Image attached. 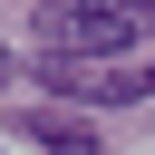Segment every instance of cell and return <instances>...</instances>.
<instances>
[{"label":"cell","instance_id":"obj_1","mask_svg":"<svg viewBox=\"0 0 155 155\" xmlns=\"http://www.w3.org/2000/svg\"><path fill=\"white\" fill-rule=\"evenodd\" d=\"M155 29V0H48L39 10V58H116Z\"/></svg>","mask_w":155,"mask_h":155},{"label":"cell","instance_id":"obj_2","mask_svg":"<svg viewBox=\"0 0 155 155\" xmlns=\"http://www.w3.org/2000/svg\"><path fill=\"white\" fill-rule=\"evenodd\" d=\"M19 136H29V145H48V155H97V126H87V116H58V107H29V116H19Z\"/></svg>","mask_w":155,"mask_h":155},{"label":"cell","instance_id":"obj_3","mask_svg":"<svg viewBox=\"0 0 155 155\" xmlns=\"http://www.w3.org/2000/svg\"><path fill=\"white\" fill-rule=\"evenodd\" d=\"M10 68H19V58H10V48H0V78H10Z\"/></svg>","mask_w":155,"mask_h":155}]
</instances>
